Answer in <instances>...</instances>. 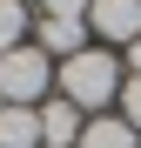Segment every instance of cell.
Listing matches in <instances>:
<instances>
[{
	"mask_svg": "<svg viewBox=\"0 0 141 148\" xmlns=\"http://www.w3.org/2000/svg\"><path fill=\"white\" fill-rule=\"evenodd\" d=\"M87 7H94V0H40L47 20H87Z\"/></svg>",
	"mask_w": 141,
	"mask_h": 148,
	"instance_id": "cell-9",
	"label": "cell"
},
{
	"mask_svg": "<svg viewBox=\"0 0 141 148\" xmlns=\"http://www.w3.org/2000/svg\"><path fill=\"white\" fill-rule=\"evenodd\" d=\"M128 67H134V74H141V40H134V47H128Z\"/></svg>",
	"mask_w": 141,
	"mask_h": 148,
	"instance_id": "cell-11",
	"label": "cell"
},
{
	"mask_svg": "<svg viewBox=\"0 0 141 148\" xmlns=\"http://www.w3.org/2000/svg\"><path fill=\"white\" fill-rule=\"evenodd\" d=\"M40 141L47 148H74L81 141V108L74 101H47L40 108Z\"/></svg>",
	"mask_w": 141,
	"mask_h": 148,
	"instance_id": "cell-4",
	"label": "cell"
},
{
	"mask_svg": "<svg viewBox=\"0 0 141 148\" xmlns=\"http://www.w3.org/2000/svg\"><path fill=\"white\" fill-rule=\"evenodd\" d=\"M0 108H7V94H0Z\"/></svg>",
	"mask_w": 141,
	"mask_h": 148,
	"instance_id": "cell-12",
	"label": "cell"
},
{
	"mask_svg": "<svg viewBox=\"0 0 141 148\" xmlns=\"http://www.w3.org/2000/svg\"><path fill=\"white\" fill-rule=\"evenodd\" d=\"M0 94H7V108H34L47 94V54H40V47L0 54Z\"/></svg>",
	"mask_w": 141,
	"mask_h": 148,
	"instance_id": "cell-2",
	"label": "cell"
},
{
	"mask_svg": "<svg viewBox=\"0 0 141 148\" xmlns=\"http://www.w3.org/2000/svg\"><path fill=\"white\" fill-rule=\"evenodd\" d=\"M81 148H134V128H128V121H87V128H81Z\"/></svg>",
	"mask_w": 141,
	"mask_h": 148,
	"instance_id": "cell-7",
	"label": "cell"
},
{
	"mask_svg": "<svg viewBox=\"0 0 141 148\" xmlns=\"http://www.w3.org/2000/svg\"><path fill=\"white\" fill-rule=\"evenodd\" d=\"M20 34H27V7L20 0H0V54H14Z\"/></svg>",
	"mask_w": 141,
	"mask_h": 148,
	"instance_id": "cell-8",
	"label": "cell"
},
{
	"mask_svg": "<svg viewBox=\"0 0 141 148\" xmlns=\"http://www.w3.org/2000/svg\"><path fill=\"white\" fill-rule=\"evenodd\" d=\"M87 27L101 34V40H141V0H94L87 7Z\"/></svg>",
	"mask_w": 141,
	"mask_h": 148,
	"instance_id": "cell-3",
	"label": "cell"
},
{
	"mask_svg": "<svg viewBox=\"0 0 141 148\" xmlns=\"http://www.w3.org/2000/svg\"><path fill=\"white\" fill-rule=\"evenodd\" d=\"M121 108H128V128H141V74L121 81Z\"/></svg>",
	"mask_w": 141,
	"mask_h": 148,
	"instance_id": "cell-10",
	"label": "cell"
},
{
	"mask_svg": "<svg viewBox=\"0 0 141 148\" xmlns=\"http://www.w3.org/2000/svg\"><path fill=\"white\" fill-rule=\"evenodd\" d=\"M0 148H40V108H0Z\"/></svg>",
	"mask_w": 141,
	"mask_h": 148,
	"instance_id": "cell-5",
	"label": "cell"
},
{
	"mask_svg": "<svg viewBox=\"0 0 141 148\" xmlns=\"http://www.w3.org/2000/svg\"><path fill=\"white\" fill-rule=\"evenodd\" d=\"M81 34H87V20H47L40 14V54H67L74 61L81 54Z\"/></svg>",
	"mask_w": 141,
	"mask_h": 148,
	"instance_id": "cell-6",
	"label": "cell"
},
{
	"mask_svg": "<svg viewBox=\"0 0 141 148\" xmlns=\"http://www.w3.org/2000/svg\"><path fill=\"white\" fill-rule=\"evenodd\" d=\"M61 88H67V101H74V108H101V101L121 94V61L101 54V47H81V54L61 67Z\"/></svg>",
	"mask_w": 141,
	"mask_h": 148,
	"instance_id": "cell-1",
	"label": "cell"
}]
</instances>
